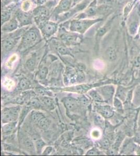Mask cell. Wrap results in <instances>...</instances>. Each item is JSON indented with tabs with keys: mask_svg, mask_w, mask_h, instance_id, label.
Returning a JSON list of instances; mask_svg holds the SVG:
<instances>
[{
	"mask_svg": "<svg viewBox=\"0 0 140 156\" xmlns=\"http://www.w3.org/2000/svg\"><path fill=\"white\" fill-rule=\"evenodd\" d=\"M101 20V19L73 20L70 23V29L71 31L83 34L93 25Z\"/></svg>",
	"mask_w": 140,
	"mask_h": 156,
	"instance_id": "1",
	"label": "cell"
},
{
	"mask_svg": "<svg viewBox=\"0 0 140 156\" xmlns=\"http://www.w3.org/2000/svg\"><path fill=\"white\" fill-rule=\"evenodd\" d=\"M39 37V31L37 29L32 28L24 34L21 47V48H27L30 46H32L37 41Z\"/></svg>",
	"mask_w": 140,
	"mask_h": 156,
	"instance_id": "2",
	"label": "cell"
},
{
	"mask_svg": "<svg viewBox=\"0 0 140 156\" xmlns=\"http://www.w3.org/2000/svg\"><path fill=\"white\" fill-rule=\"evenodd\" d=\"M20 110L19 106L5 108L2 111L1 117L2 122L3 123L15 122L17 119Z\"/></svg>",
	"mask_w": 140,
	"mask_h": 156,
	"instance_id": "3",
	"label": "cell"
},
{
	"mask_svg": "<svg viewBox=\"0 0 140 156\" xmlns=\"http://www.w3.org/2000/svg\"><path fill=\"white\" fill-rule=\"evenodd\" d=\"M39 27L44 35L47 37L52 36L57 32L58 29L57 23L49 21H46L39 25Z\"/></svg>",
	"mask_w": 140,
	"mask_h": 156,
	"instance_id": "4",
	"label": "cell"
},
{
	"mask_svg": "<svg viewBox=\"0 0 140 156\" xmlns=\"http://www.w3.org/2000/svg\"><path fill=\"white\" fill-rule=\"evenodd\" d=\"M34 17L39 26L41 23L47 21L49 17V12L46 7L39 6L34 9L33 12Z\"/></svg>",
	"mask_w": 140,
	"mask_h": 156,
	"instance_id": "5",
	"label": "cell"
},
{
	"mask_svg": "<svg viewBox=\"0 0 140 156\" xmlns=\"http://www.w3.org/2000/svg\"><path fill=\"white\" fill-rule=\"evenodd\" d=\"M61 38L68 44H74L80 42V37L75 33H64L61 36Z\"/></svg>",
	"mask_w": 140,
	"mask_h": 156,
	"instance_id": "6",
	"label": "cell"
},
{
	"mask_svg": "<svg viewBox=\"0 0 140 156\" xmlns=\"http://www.w3.org/2000/svg\"><path fill=\"white\" fill-rule=\"evenodd\" d=\"M18 21L17 18H13L6 23L2 25V31L3 32H11L16 30L18 27Z\"/></svg>",
	"mask_w": 140,
	"mask_h": 156,
	"instance_id": "7",
	"label": "cell"
},
{
	"mask_svg": "<svg viewBox=\"0 0 140 156\" xmlns=\"http://www.w3.org/2000/svg\"><path fill=\"white\" fill-rule=\"evenodd\" d=\"M16 18L21 26H26L32 23V16L26 12L20 11L17 12Z\"/></svg>",
	"mask_w": 140,
	"mask_h": 156,
	"instance_id": "8",
	"label": "cell"
},
{
	"mask_svg": "<svg viewBox=\"0 0 140 156\" xmlns=\"http://www.w3.org/2000/svg\"><path fill=\"white\" fill-rule=\"evenodd\" d=\"M72 4V0H61L55 9V12L58 14L67 12L71 9Z\"/></svg>",
	"mask_w": 140,
	"mask_h": 156,
	"instance_id": "9",
	"label": "cell"
},
{
	"mask_svg": "<svg viewBox=\"0 0 140 156\" xmlns=\"http://www.w3.org/2000/svg\"><path fill=\"white\" fill-rule=\"evenodd\" d=\"M100 93L103 97L107 101H110L114 96L115 88L111 85H107L100 89Z\"/></svg>",
	"mask_w": 140,
	"mask_h": 156,
	"instance_id": "10",
	"label": "cell"
},
{
	"mask_svg": "<svg viewBox=\"0 0 140 156\" xmlns=\"http://www.w3.org/2000/svg\"><path fill=\"white\" fill-rule=\"evenodd\" d=\"M66 108L69 111H74L78 108V103L75 99L72 98H66L63 100Z\"/></svg>",
	"mask_w": 140,
	"mask_h": 156,
	"instance_id": "11",
	"label": "cell"
},
{
	"mask_svg": "<svg viewBox=\"0 0 140 156\" xmlns=\"http://www.w3.org/2000/svg\"><path fill=\"white\" fill-rule=\"evenodd\" d=\"M129 89L128 87H124L119 86L117 89L116 97L122 101H125L128 96V93L129 92Z\"/></svg>",
	"mask_w": 140,
	"mask_h": 156,
	"instance_id": "12",
	"label": "cell"
},
{
	"mask_svg": "<svg viewBox=\"0 0 140 156\" xmlns=\"http://www.w3.org/2000/svg\"><path fill=\"white\" fill-rule=\"evenodd\" d=\"M16 43V37H9L5 39L2 42V46L4 50L9 51L12 48Z\"/></svg>",
	"mask_w": 140,
	"mask_h": 156,
	"instance_id": "13",
	"label": "cell"
},
{
	"mask_svg": "<svg viewBox=\"0 0 140 156\" xmlns=\"http://www.w3.org/2000/svg\"><path fill=\"white\" fill-rule=\"evenodd\" d=\"M99 112L100 113L107 118H109L113 117L114 115V110H112L110 107L102 106L99 108Z\"/></svg>",
	"mask_w": 140,
	"mask_h": 156,
	"instance_id": "14",
	"label": "cell"
},
{
	"mask_svg": "<svg viewBox=\"0 0 140 156\" xmlns=\"http://www.w3.org/2000/svg\"><path fill=\"white\" fill-rule=\"evenodd\" d=\"M106 55L108 60L110 62H113L117 59V55L115 50L112 47H109L107 49Z\"/></svg>",
	"mask_w": 140,
	"mask_h": 156,
	"instance_id": "15",
	"label": "cell"
},
{
	"mask_svg": "<svg viewBox=\"0 0 140 156\" xmlns=\"http://www.w3.org/2000/svg\"><path fill=\"white\" fill-rule=\"evenodd\" d=\"M41 101L43 104L47 108L51 109L55 107L53 99L48 97H43L41 98Z\"/></svg>",
	"mask_w": 140,
	"mask_h": 156,
	"instance_id": "16",
	"label": "cell"
},
{
	"mask_svg": "<svg viewBox=\"0 0 140 156\" xmlns=\"http://www.w3.org/2000/svg\"><path fill=\"white\" fill-rule=\"evenodd\" d=\"M50 123H51L50 121L46 117H44L39 121V122L38 123V125L39 126V128H41L42 129H47L49 128Z\"/></svg>",
	"mask_w": 140,
	"mask_h": 156,
	"instance_id": "17",
	"label": "cell"
},
{
	"mask_svg": "<svg viewBox=\"0 0 140 156\" xmlns=\"http://www.w3.org/2000/svg\"><path fill=\"white\" fill-rule=\"evenodd\" d=\"M133 104L134 106H138L140 105V87L135 89L133 95Z\"/></svg>",
	"mask_w": 140,
	"mask_h": 156,
	"instance_id": "18",
	"label": "cell"
},
{
	"mask_svg": "<svg viewBox=\"0 0 140 156\" xmlns=\"http://www.w3.org/2000/svg\"><path fill=\"white\" fill-rule=\"evenodd\" d=\"M56 49L59 53L61 55H70L71 53L70 52L69 50H68L64 45L58 44L56 45Z\"/></svg>",
	"mask_w": 140,
	"mask_h": 156,
	"instance_id": "19",
	"label": "cell"
},
{
	"mask_svg": "<svg viewBox=\"0 0 140 156\" xmlns=\"http://www.w3.org/2000/svg\"><path fill=\"white\" fill-rule=\"evenodd\" d=\"M30 87V82L26 78H23L20 82V89L25 90Z\"/></svg>",
	"mask_w": 140,
	"mask_h": 156,
	"instance_id": "20",
	"label": "cell"
},
{
	"mask_svg": "<svg viewBox=\"0 0 140 156\" xmlns=\"http://www.w3.org/2000/svg\"><path fill=\"white\" fill-rule=\"evenodd\" d=\"M114 106L115 107V109H117L119 112L120 113H123V103L121 101V100L119 99L118 98L115 97L114 99Z\"/></svg>",
	"mask_w": 140,
	"mask_h": 156,
	"instance_id": "21",
	"label": "cell"
},
{
	"mask_svg": "<svg viewBox=\"0 0 140 156\" xmlns=\"http://www.w3.org/2000/svg\"><path fill=\"white\" fill-rule=\"evenodd\" d=\"M16 126V122H10L9 124H6L3 127V133H9L14 129Z\"/></svg>",
	"mask_w": 140,
	"mask_h": 156,
	"instance_id": "22",
	"label": "cell"
},
{
	"mask_svg": "<svg viewBox=\"0 0 140 156\" xmlns=\"http://www.w3.org/2000/svg\"><path fill=\"white\" fill-rule=\"evenodd\" d=\"M44 117V115L41 112H34L32 115V119L34 122L38 123L39 121L40 120L43 118Z\"/></svg>",
	"mask_w": 140,
	"mask_h": 156,
	"instance_id": "23",
	"label": "cell"
},
{
	"mask_svg": "<svg viewBox=\"0 0 140 156\" xmlns=\"http://www.w3.org/2000/svg\"><path fill=\"white\" fill-rule=\"evenodd\" d=\"M109 25L110 24L105 26L104 27H101L99 29V30H98L97 34L98 37H102L103 36L105 35V34H106L107 32L108 31V29H109V27H110Z\"/></svg>",
	"mask_w": 140,
	"mask_h": 156,
	"instance_id": "24",
	"label": "cell"
},
{
	"mask_svg": "<svg viewBox=\"0 0 140 156\" xmlns=\"http://www.w3.org/2000/svg\"><path fill=\"white\" fill-rule=\"evenodd\" d=\"M10 14L6 11H2L1 12V23L3 25L10 19Z\"/></svg>",
	"mask_w": 140,
	"mask_h": 156,
	"instance_id": "25",
	"label": "cell"
},
{
	"mask_svg": "<svg viewBox=\"0 0 140 156\" xmlns=\"http://www.w3.org/2000/svg\"><path fill=\"white\" fill-rule=\"evenodd\" d=\"M89 95L93 98V99H94V101H103V98H101V96L99 95L97 92H96L95 90H92L89 92Z\"/></svg>",
	"mask_w": 140,
	"mask_h": 156,
	"instance_id": "26",
	"label": "cell"
},
{
	"mask_svg": "<svg viewBox=\"0 0 140 156\" xmlns=\"http://www.w3.org/2000/svg\"><path fill=\"white\" fill-rule=\"evenodd\" d=\"M89 88V86L87 85H81L75 87L76 91L79 93H84L87 91Z\"/></svg>",
	"mask_w": 140,
	"mask_h": 156,
	"instance_id": "27",
	"label": "cell"
},
{
	"mask_svg": "<svg viewBox=\"0 0 140 156\" xmlns=\"http://www.w3.org/2000/svg\"><path fill=\"white\" fill-rule=\"evenodd\" d=\"M36 60L34 58L29 59L27 61L26 66L29 70H32L35 66Z\"/></svg>",
	"mask_w": 140,
	"mask_h": 156,
	"instance_id": "28",
	"label": "cell"
},
{
	"mask_svg": "<svg viewBox=\"0 0 140 156\" xmlns=\"http://www.w3.org/2000/svg\"><path fill=\"white\" fill-rule=\"evenodd\" d=\"M94 120L95 122L98 126H102L104 123V120L103 118L100 115H96L94 117Z\"/></svg>",
	"mask_w": 140,
	"mask_h": 156,
	"instance_id": "29",
	"label": "cell"
},
{
	"mask_svg": "<svg viewBox=\"0 0 140 156\" xmlns=\"http://www.w3.org/2000/svg\"><path fill=\"white\" fill-rule=\"evenodd\" d=\"M30 7H31V2H29L28 1H24L21 5L22 11L26 12L30 9Z\"/></svg>",
	"mask_w": 140,
	"mask_h": 156,
	"instance_id": "30",
	"label": "cell"
},
{
	"mask_svg": "<svg viewBox=\"0 0 140 156\" xmlns=\"http://www.w3.org/2000/svg\"><path fill=\"white\" fill-rule=\"evenodd\" d=\"M48 68L46 67L43 68L39 71V77L42 79H44L46 78V77L47 75L48 74Z\"/></svg>",
	"mask_w": 140,
	"mask_h": 156,
	"instance_id": "31",
	"label": "cell"
},
{
	"mask_svg": "<svg viewBox=\"0 0 140 156\" xmlns=\"http://www.w3.org/2000/svg\"><path fill=\"white\" fill-rule=\"evenodd\" d=\"M44 145H45V144H44V142H43V140H38L36 142V148H37L38 153L40 152V151H41L42 148L44 146Z\"/></svg>",
	"mask_w": 140,
	"mask_h": 156,
	"instance_id": "32",
	"label": "cell"
},
{
	"mask_svg": "<svg viewBox=\"0 0 140 156\" xmlns=\"http://www.w3.org/2000/svg\"><path fill=\"white\" fill-rule=\"evenodd\" d=\"M101 145L103 148H104L105 149H108L110 146L109 141L107 138H104L101 140Z\"/></svg>",
	"mask_w": 140,
	"mask_h": 156,
	"instance_id": "33",
	"label": "cell"
},
{
	"mask_svg": "<svg viewBox=\"0 0 140 156\" xmlns=\"http://www.w3.org/2000/svg\"><path fill=\"white\" fill-rule=\"evenodd\" d=\"M99 3L103 4V5H108L109 4H112L115 2V0H98Z\"/></svg>",
	"mask_w": 140,
	"mask_h": 156,
	"instance_id": "34",
	"label": "cell"
},
{
	"mask_svg": "<svg viewBox=\"0 0 140 156\" xmlns=\"http://www.w3.org/2000/svg\"><path fill=\"white\" fill-rule=\"evenodd\" d=\"M85 79V76L82 71H80L78 73V80L79 82L83 81Z\"/></svg>",
	"mask_w": 140,
	"mask_h": 156,
	"instance_id": "35",
	"label": "cell"
},
{
	"mask_svg": "<svg viewBox=\"0 0 140 156\" xmlns=\"http://www.w3.org/2000/svg\"><path fill=\"white\" fill-rule=\"evenodd\" d=\"M79 101H80V103L82 104V105H84L86 106L88 104V99L87 98L85 97V96H83L82 98H81L79 99Z\"/></svg>",
	"mask_w": 140,
	"mask_h": 156,
	"instance_id": "36",
	"label": "cell"
},
{
	"mask_svg": "<svg viewBox=\"0 0 140 156\" xmlns=\"http://www.w3.org/2000/svg\"><path fill=\"white\" fill-rule=\"evenodd\" d=\"M87 155H89V156H93V155H97L98 153L95 150H91V151H89L87 153Z\"/></svg>",
	"mask_w": 140,
	"mask_h": 156,
	"instance_id": "37",
	"label": "cell"
},
{
	"mask_svg": "<svg viewBox=\"0 0 140 156\" xmlns=\"http://www.w3.org/2000/svg\"><path fill=\"white\" fill-rule=\"evenodd\" d=\"M37 2L38 4L41 5L46 2V0H37Z\"/></svg>",
	"mask_w": 140,
	"mask_h": 156,
	"instance_id": "38",
	"label": "cell"
},
{
	"mask_svg": "<svg viewBox=\"0 0 140 156\" xmlns=\"http://www.w3.org/2000/svg\"><path fill=\"white\" fill-rule=\"evenodd\" d=\"M137 64H138L139 65H140V56H138V58H137Z\"/></svg>",
	"mask_w": 140,
	"mask_h": 156,
	"instance_id": "39",
	"label": "cell"
},
{
	"mask_svg": "<svg viewBox=\"0 0 140 156\" xmlns=\"http://www.w3.org/2000/svg\"><path fill=\"white\" fill-rule=\"evenodd\" d=\"M74 1V2H76V1H78V0H73Z\"/></svg>",
	"mask_w": 140,
	"mask_h": 156,
	"instance_id": "40",
	"label": "cell"
}]
</instances>
